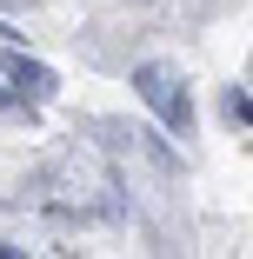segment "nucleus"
Wrapping results in <instances>:
<instances>
[{"label":"nucleus","instance_id":"2","mask_svg":"<svg viewBox=\"0 0 253 259\" xmlns=\"http://www.w3.org/2000/svg\"><path fill=\"white\" fill-rule=\"evenodd\" d=\"M0 80H7V93L20 107H47V100L60 93V73L47 60H27V54H0Z\"/></svg>","mask_w":253,"mask_h":259},{"label":"nucleus","instance_id":"1","mask_svg":"<svg viewBox=\"0 0 253 259\" xmlns=\"http://www.w3.org/2000/svg\"><path fill=\"white\" fill-rule=\"evenodd\" d=\"M133 93L160 113V126L173 140H193V93H187V80H180L173 60H140L133 67Z\"/></svg>","mask_w":253,"mask_h":259},{"label":"nucleus","instance_id":"3","mask_svg":"<svg viewBox=\"0 0 253 259\" xmlns=\"http://www.w3.org/2000/svg\"><path fill=\"white\" fill-rule=\"evenodd\" d=\"M220 113H227V120H233V126H240V133H246V126H253V100H246V87H240V80H233V87H227V93H220Z\"/></svg>","mask_w":253,"mask_h":259},{"label":"nucleus","instance_id":"5","mask_svg":"<svg viewBox=\"0 0 253 259\" xmlns=\"http://www.w3.org/2000/svg\"><path fill=\"white\" fill-rule=\"evenodd\" d=\"M0 259H27V252H20V246H0Z\"/></svg>","mask_w":253,"mask_h":259},{"label":"nucleus","instance_id":"4","mask_svg":"<svg viewBox=\"0 0 253 259\" xmlns=\"http://www.w3.org/2000/svg\"><path fill=\"white\" fill-rule=\"evenodd\" d=\"M7 113H20V100H14L7 87H0V120H7Z\"/></svg>","mask_w":253,"mask_h":259}]
</instances>
